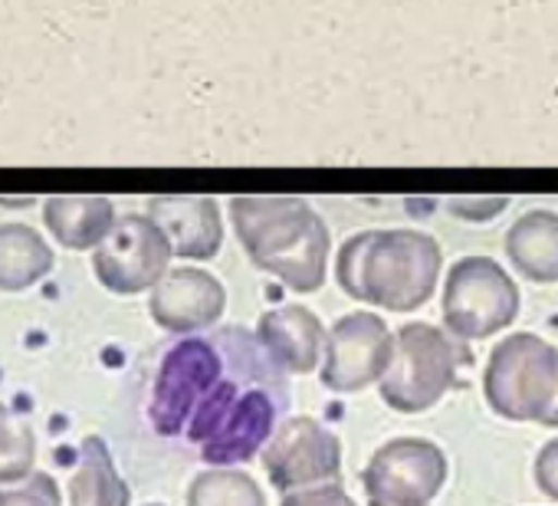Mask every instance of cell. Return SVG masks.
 Masks as SVG:
<instances>
[{"mask_svg": "<svg viewBox=\"0 0 558 506\" xmlns=\"http://www.w3.org/2000/svg\"><path fill=\"white\" fill-rule=\"evenodd\" d=\"M466 362L470 352L463 342H453L437 326L408 323L395 336V359L378 391L398 414H421L457 385Z\"/></svg>", "mask_w": 558, "mask_h": 506, "instance_id": "obj_3", "label": "cell"}, {"mask_svg": "<svg viewBox=\"0 0 558 506\" xmlns=\"http://www.w3.org/2000/svg\"><path fill=\"white\" fill-rule=\"evenodd\" d=\"M132 490L116 470L109 444L99 434L83 437L80 467L70 480V506H129Z\"/></svg>", "mask_w": 558, "mask_h": 506, "instance_id": "obj_17", "label": "cell"}, {"mask_svg": "<svg viewBox=\"0 0 558 506\" xmlns=\"http://www.w3.org/2000/svg\"><path fill=\"white\" fill-rule=\"evenodd\" d=\"M447 473V454L434 441L395 437L372 454L362 486L368 506H434Z\"/></svg>", "mask_w": 558, "mask_h": 506, "instance_id": "obj_7", "label": "cell"}, {"mask_svg": "<svg viewBox=\"0 0 558 506\" xmlns=\"http://www.w3.org/2000/svg\"><path fill=\"white\" fill-rule=\"evenodd\" d=\"M145 506H165V503H145Z\"/></svg>", "mask_w": 558, "mask_h": 506, "instance_id": "obj_25", "label": "cell"}, {"mask_svg": "<svg viewBox=\"0 0 558 506\" xmlns=\"http://www.w3.org/2000/svg\"><path fill=\"white\" fill-rule=\"evenodd\" d=\"M187 506H266L263 486L233 467H207L187 486Z\"/></svg>", "mask_w": 558, "mask_h": 506, "instance_id": "obj_18", "label": "cell"}, {"mask_svg": "<svg viewBox=\"0 0 558 506\" xmlns=\"http://www.w3.org/2000/svg\"><path fill=\"white\" fill-rule=\"evenodd\" d=\"M535 483L545 496L558 499V437L542 444V450L535 454Z\"/></svg>", "mask_w": 558, "mask_h": 506, "instance_id": "obj_22", "label": "cell"}, {"mask_svg": "<svg viewBox=\"0 0 558 506\" xmlns=\"http://www.w3.org/2000/svg\"><path fill=\"white\" fill-rule=\"evenodd\" d=\"M256 339L266 356L290 375H310L319 369L329 333L323 320L306 306H279L259 316Z\"/></svg>", "mask_w": 558, "mask_h": 506, "instance_id": "obj_13", "label": "cell"}, {"mask_svg": "<svg viewBox=\"0 0 558 506\" xmlns=\"http://www.w3.org/2000/svg\"><path fill=\"white\" fill-rule=\"evenodd\" d=\"M148 217L165 230L174 257L214 261L223 246V217L214 197L165 194L148 201Z\"/></svg>", "mask_w": 558, "mask_h": 506, "instance_id": "obj_12", "label": "cell"}, {"mask_svg": "<svg viewBox=\"0 0 558 506\" xmlns=\"http://www.w3.org/2000/svg\"><path fill=\"white\" fill-rule=\"evenodd\" d=\"M395 359V336L375 313H349L329 329L323 385L339 395H355L381 385Z\"/></svg>", "mask_w": 558, "mask_h": 506, "instance_id": "obj_10", "label": "cell"}, {"mask_svg": "<svg viewBox=\"0 0 558 506\" xmlns=\"http://www.w3.org/2000/svg\"><path fill=\"white\" fill-rule=\"evenodd\" d=\"M542 424H545V427H558V398H555V408L548 411V418H545Z\"/></svg>", "mask_w": 558, "mask_h": 506, "instance_id": "obj_24", "label": "cell"}, {"mask_svg": "<svg viewBox=\"0 0 558 506\" xmlns=\"http://www.w3.org/2000/svg\"><path fill=\"white\" fill-rule=\"evenodd\" d=\"M509 264L532 284H558V214L529 210L506 233Z\"/></svg>", "mask_w": 558, "mask_h": 506, "instance_id": "obj_15", "label": "cell"}, {"mask_svg": "<svg viewBox=\"0 0 558 506\" xmlns=\"http://www.w3.org/2000/svg\"><path fill=\"white\" fill-rule=\"evenodd\" d=\"M486 405L506 421H545L558 398V349L532 333L493 346L483 372Z\"/></svg>", "mask_w": 558, "mask_h": 506, "instance_id": "obj_4", "label": "cell"}, {"mask_svg": "<svg viewBox=\"0 0 558 506\" xmlns=\"http://www.w3.org/2000/svg\"><path fill=\"white\" fill-rule=\"evenodd\" d=\"M266 477L276 490L300 493L342 477V441L316 418H287L263 450Z\"/></svg>", "mask_w": 558, "mask_h": 506, "instance_id": "obj_9", "label": "cell"}, {"mask_svg": "<svg viewBox=\"0 0 558 506\" xmlns=\"http://www.w3.org/2000/svg\"><path fill=\"white\" fill-rule=\"evenodd\" d=\"M0 506H63V496L50 473H34L17 486L0 490Z\"/></svg>", "mask_w": 558, "mask_h": 506, "instance_id": "obj_20", "label": "cell"}, {"mask_svg": "<svg viewBox=\"0 0 558 506\" xmlns=\"http://www.w3.org/2000/svg\"><path fill=\"white\" fill-rule=\"evenodd\" d=\"M444 326L460 342H480L519 316V287L493 257H463L444 284Z\"/></svg>", "mask_w": 558, "mask_h": 506, "instance_id": "obj_6", "label": "cell"}, {"mask_svg": "<svg viewBox=\"0 0 558 506\" xmlns=\"http://www.w3.org/2000/svg\"><path fill=\"white\" fill-rule=\"evenodd\" d=\"M227 372V342L223 329L214 336H187L174 342L161 365L151 388L148 421L161 437H184L194 411L207 401L217 382Z\"/></svg>", "mask_w": 558, "mask_h": 506, "instance_id": "obj_5", "label": "cell"}, {"mask_svg": "<svg viewBox=\"0 0 558 506\" xmlns=\"http://www.w3.org/2000/svg\"><path fill=\"white\" fill-rule=\"evenodd\" d=\"M37 463V434L27 418L14 414L0 401V483H24L34 477Z\"/></svg>", "mask_w": 558, "mask_h": 506, "instance_id": "obj_19", "label": "cell"}, {"mask_svg": "<svg viewBox=\"0 0 558 506\" xmlns=\"http://www.w3.org/2000/svg\"><path fill=\"white\" fill-rule=\"evenodd\" d=\"M230 220L246 257L259 270L283 280L296 293L323 290L332 237L319 210L303 197L243 194L230 201Z\"/></svg>", "mask_w": 558, "mask_h": 506, "instance_id": "obj_1", "label": "cell"}, {"mask_svg": "<svg viewBox=\"0 0 558 506\" xmlns=\"http://www.w3.org/2000/svg\"><path fill=\"white\" fill-rule=\"evenodd\" d=\"M227 310V290L223 284L201 270V267H174L148 300V313L155 326L165 333L191 336L201 329H210Z\"/></svg>", "mask_w": 558, "mask_h": 506, "instance_id": "obj_11", "label": "cell"}, {"mask_svg": "<svg viewBox=\"0 0 558 506\" xmlns=\"http://www.w3.org/2000/svg\"><path fill=\"white\" fill-rule=\"evenodd\" d=\"M279 506H359V503L339 483H326V486H313V490L290 493Z\"/></svg>", "mask_w": 558, "mask_h": 506, "instance_id": "obj_21", "label": "cell"}, {"mask_svg": "<svg viewBox=\"0 0 558 506\" xmlns=\"http://www.w3.org/2000/svg\"><path fill=\"white\" fill-rule=\"evenodd\" d=\"M444 253L421 230H362L339 250L336 280L359 300L388 313L421 310L440 280Z\"/></svg>", "mask_w": 558, "mask_h": 506, "instance_id": "obj_2", "label": "cell"}, {"mask_svg": "<svg viewBox=\"0 0 558 506\" xmlns=\"http://www.w3.org/2000/svg\"><path fill=\"white\" fill-rule=\"evenodd\" d=\"M174 250L148 214H122L102 246L93 253L96 280L116 297L155 290L171 270Z\"/></svg>", "mask_w": 558, "mask_h": 506, "instance_id": "obj_8", "label": "cell"}, {"mask_svg": "<svg viewBox=\"0 0 558 506\" xmlns=\"http://www.w3.org/2000/svg\"><path fill=\"white\" fill-rule=\"evenodd\" d=\"M50 243L27 224H0V293H24L53 270Z\"/></svg>", "mask_w": 558, "mask_h": 506, "instance_id": "obj_16", "label": "cell"}, {"mask_svg": "<svg viewBox=\"0 0 558 506\" xmlns=\"http://www.w3.org/2000/svg\"><path fill=\"white\" fill-rule=\"evenodd\" d=\"M506 204H509L506 197H480V201H473V197H453V201H450V210H453L457 217H466V220H489V217H496Z\"/></svg>", "mask_w": 558, "mask_h": 506, "instance_id": "obj_23", "label": "cell"}, {"mask_svg": "<svg viewBox=\"0 0 558 506\" xmlns=\"http://www.w3.org/2000/svg\"><path fill=\"white\" fill-rule=\"evenodd\" d=\"M116 220V207L102 194H57L44 204V224L66 250H99Z\"/></svg>", "mask_w": 558, "mask_h": 506, "instance_id": "obj_14", "label": "cell"}]
</instances>
